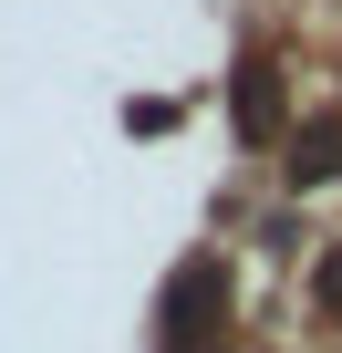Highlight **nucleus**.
Here are the masks:
<instances>
[{"label":"nucleus","instance_id":"nucleus-1","mask_svg":"<svg viewBox=\"0 0 342 353\" xmlns=\"http://www.w3.org/2000/svg\"><path fill=\"white\" fill-rule=\"evenodd\" d=\"M208 301L228 312V291H218V270H208V260H187V270H177V291H166V353H187V343L208 332Z\"/></svg>","mask_w":342,"mask_h":353},{"label":"nucleus","instance_id":"nucleus-3","mask_svg":"<svg viewBox=\"0 0 342 353\" xmlns=\"http://www.w3.org/2000/svg\"><path fill=\"white\" fill-rule=\"evenodd\" d=\"M270 125H280V73L249 63V73H239V135H270Z\"/></svg>","mask_w":342,"mask_h":353},{"label":"nucleus","instance_id":"nucleus-2","mask_svg":"<svg viewBox=\"0 0 342 353\" xmlns=\"http://www.w3.org/2000/svg\"><path fill=\"white\" fill-rule=\"evenodd\" d=\"M290 176H301V188H321V176H342V114H321L311 135H290Z\"/></svg>","mask_w":342,"mask_h":353},{"label":"nucleus","instance_id":"nucleus-4","mask_svg":"<svg viewBox=\"0 0 342 353\" xmlns=\"http://www.w3.org/2000/svg\"><path fill=\"white\" fill-rule=\"evenodd\" d=\"M321 301H332V312H342V260H332V270H321Z\"/></svg>","mask_w":342,"mask_h":353}]
</instances>
